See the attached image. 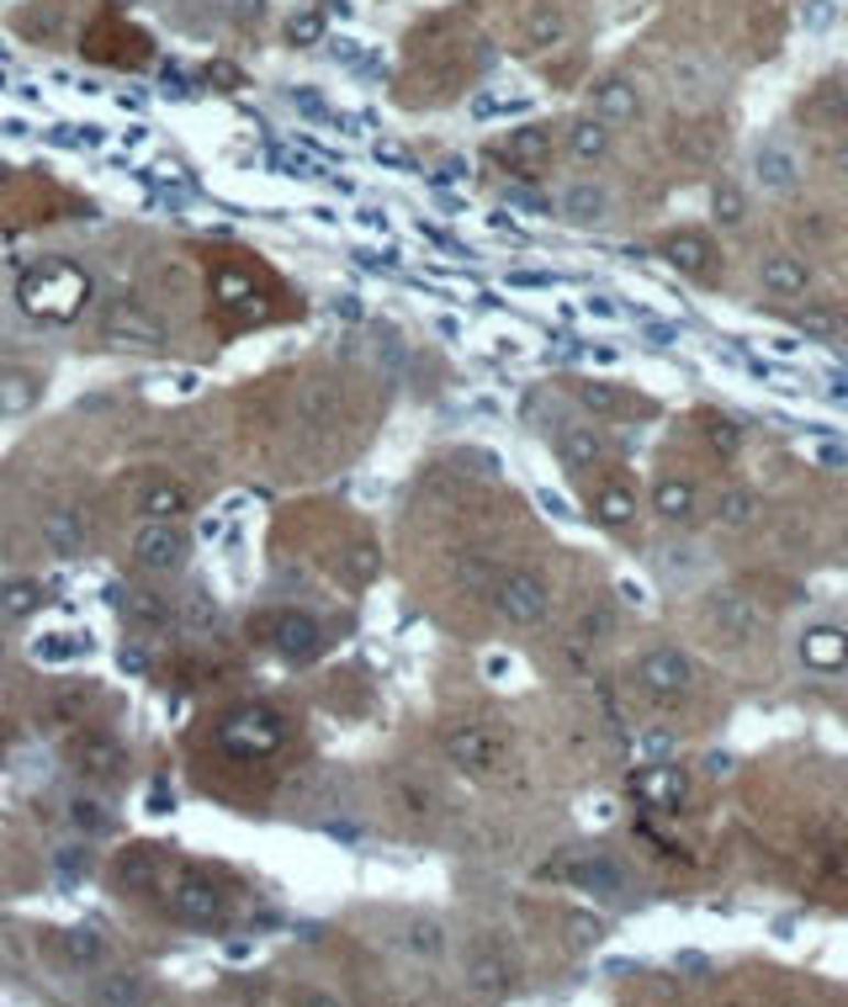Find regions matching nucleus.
I'll return each mask as SVG.
<instances>
[{
    "mask_svg": "<svg viewBox=\"0 0 848 1007\" xmlns=\"http://www.w3.org/2000/svg\"><path fill=\"white\" fill-rule=\"evenodd\" d=\"M711 217H716L722 228H743V223H748V197H743V186L737 181L711 186Z\"/></svg>",
    "mask_w": 848,
    "mask_h": 1007,
    "instance_id": "33",
    "label": "nucleus"
},
{
    "mask_svg": "<svg viewBox=\"0 0 848 1007\" xmlns=\"http://www.w3.org/2000/svg\"><path fill=\"white\" fill-rule=\"evenodd\" d=\"M700 568H705V551H700L695 541H679V547L658 551V573H663L668 583H690Z\"/></svg>",
    "mask_w": 848,
    "mask_h": 1007,
    "instance_id": "32",
    "label": "nucleus"
},
{
    "mask_svg": "<svg viewBox=\"0 0 848 1007\" xmlns=\"http://www.w3.org/2000/svg\"><path fill=\"white\" fill-rule=\"evenodd\" d=\"M705 626L727 647H754L769 631V615L758 611V600L743 594V589H711L705 594Z\"/></svg>",
    "mask_w": 848,
    "mask_h": 1007,
    "instance_id": "5",
    "label": "nucleus"
},
{
    "mask_svg": "<svg viewBox=\"0 0 848 1007\" xmlns=\"http://www.w3.org/2000/svg\"><path fill=\"white\" fill-rule=\"evenodd\" d=\"M493 611L504 615L510 626L531 631V626H542L546 615H551V589H546V579L542 573H531V568H504V573L493 579Z\"/></svg>",
    "mask_w": 848,
    "mask_h": 1007,
    "instance_id": "4",
    "label": "nucleus"
},
{
    "mask_svg": "<svg viewBox=\"0 0 848 1007\" xmlns=\"http://www.w3.org/2000/svg\"><path fill=\"white\" fill-rule=\"evenodd\" d=\"M64 759H69L75 774H86V780H122V769H127V748H122L112 732L86 727V732H75L69 742H64Z\"/></svg>",
    "mask_w": 848,
    "mask_h": 1007,
    "instance_id": "8",
    "label": "nucleus"
},
{
    "mask_svg": "<svg viewBox=\"0 0 848 1007\" xmlns=\"http://www.w3.org/2000/svg\"><path fill=\"white\" fill-rule=\"evenodd\" d=\"M101 329L107 339H118V345H138V350H159V345H170V329H165V318L144 303H112L107 307V318H101Z\"/></svg>",
    "mask_w": 848,
    "mask_h": 1007,
    "instance_id": "11",
    "label": "nucleus"
},
{
    "mask_svg": "<svg viewBox=\"0 0 848 1007\" xmlns=\"http://www.w3.org/2000/svg\"><path fill=\"white\" fill-rule=\"evenodd\" d=\"M446 759H451L461 774H493L499 759H504V732H499L493 721L451 727V732H446Z\"/></svg>",
    "mask_w": 848,
    "mask_h": 1007,
    "instance_id": "7",
    "label": "nucleus"
},
{
    "mask_svg": "<svg viewBox=\"0 0 848 1007\" xmlns=\"http://www.w3.org/2000/svg\"><path fill=\"white\" fill-rule=\"evenodd\" d=\"M170 913H176V922H186V928H217L223 913H228V896H223L208 875H191V870H186L181 881L170 885Z\"/></svg>",
    "mask_w": 848,
    "mask_h": 1007,
    "instance_id": "10",
    "label": "nucleus"
},
{
    "mask_svg": "<svg viewBox=\"0 0 848 1007\" xmlns=\"http://www.w3.org/2000/svg\"><path fill=\"white\" fill-rule=\"evenodd\" d=\"M758 281H763V292L769 298H806V287H812V271H806V260L801 255H790V249H774V255H763L758 260Z\"/></svg>",
    "mask_w": 848,
    "mask_h": 1007,
    "instance_id": "16",
    "label": "nucleus"
},
{
    "mask_svg": "<svg viewBox=\"0 0 848 1007\" xmlns=\"http://www.w3.org/2000/svg\"><path fill=\"white\" fill-rule=\"evenodd\" d=\"M668 753H673V732H663V727H658V732H647L641 742H636V759H641V763H658V759H668Z\"/></svg>",
    "mask_w": 848,
    "mask_h": 1007,
    "instance_id": "45",
    "label": "nucleus"
},
{
    "mask_svg": "<svg viewBox=\"0 0 848 1007\" xmlns=\"http://www.w3.org/2000/svg\"><path fill=\"white\" fill-rule=\"evenodd\" d=\"M446 944H451V933H446V922L440 917H409V928H403V949L409 954H420V960H440L446 954Z\"/></svg>",
    "mask_w": 848,
    "mask_h": 1007,
    "instance_id": "30",
    "label": "nucleus"
},
{
    "mask_svg": "<svg viewBox=\"0 0 848 1007\" xmlns=\"http://www.w3.org/2000/svg\"><path fill=\"white\" fill-rule=\"evenodd\" d=\"M795 652H801V663H806L812 673H827V679L848 673V631L844 626H833V620L806 626L801 641H795Z\"/></svg>",
    "mask_w": 848,
    "mask_h": 1007,
    "instance_id": "12",
    "label": "nucleus"
},
{
    "mask_svg": "<svg viewBox=\"0 0 848 1007\" xmlns=\"http://www.w3.org/2000/svg\"><path fill=\"white\" fill-rule=\"evenodd\" d=\"M732 769H737L732 753H705V759H700V774H705V780H732Z\"/></svg>",
    "mask_w": 848,
    "mask_h": 1007,
    "instance_id": "47",
    "label": "nucleus"
},
{
    "mask_svg": "<svg viewBox=\"0 0 848 1007\" xmlns=\"http://www.w3.org/2000/svg\"><path fill=\"white\" fill-rule=\"evenodd\" d=\"M838 16V0H806L801 5V32H827Z\"/></svg>",
    "mask_w": 848,
    "mask_h": 1007,
    "instance_id": "44",
    "label": "nucleus"
},
{
    "mask_svg": "<svg viewBox=\"0 0 848 1007\" xmlns=\"http://www.w3.org/2000/svg\"><path fill=\"white\" fill-rule=\"evenodd\" d=\"M5 748H11V732H5V727H0V753H5Z\"/></svg>",
    "mask_w": 848,
    "mask_h": 1007,
    "instance_id": "51",
    "label": "nucleus"
},
{
    "mask_svg": "<svg viewBox=\"0 0 848 1007\" xmlns=\"http://www.w3.org/2000/svg\"><path fill=\"white\" fill-rule=\"evenodd\" d=\"M663 260L673 266V271L684 276H711V260H716V249H711V239L705 234H668L663 239Z\"/></svg>",
    "mask_w": 848,
    "mask_h": 1007,
    "instance_id": "26",
    "label": "nucleus"
},
{
    "mask_svg": "<svg viewBox=\"0 0 848 1007\" xmlns=\"http://www.w3.org/2000/svg\"><path fill=\"white\" fill-rule=\"evenodd\" d=\"M5 652H11V647H5V631H0V663H5Z\"/></svg>",
    "mask_w": 848,
    "mask_h": 1007,
    "instance_id": "52",
    "label": "nucleus"
},
{
    "mask_svg": "<svg viewBox=\"0 0 848 1007\" xmlns=\"http://www.w3.org/2000/svg\"><path fill=\"white\" fill-rule=\"evenodd\" d=\"M96 997H101V1003H144L149 986H144V976H112V986H101Z\"/></svg>",
    "mask_w": 848,
    "mask_h": 1007,
    "instance_id": "42",
    "label": "nucleus"
},
{
    "mask_svg": "<svg viewBox=\"0 0 848 1007\" xmlns=\"http://www.w3.org/2000/svg\"><path fill=\"white\" fill-rule=\"evenodd\" d=\"M557 457L568 467H578V472H589V467L605 461V440H600V429L589 425H562L557 429Z\"/></svg>",
    "mask_w": 848,
    "mask_h": 1007,
    "instance_id": "28",
    "label": "nucleus"
},
{
    "mask_svg": "<svg viewBox=\"0 0 848 1007\" xmlns=\"http://www.w3.org/2000/svg\"><path fill=\"white\" fill-rule=\"evenodd\" d=\"M54 960L64 971H101L107 965V944L96 939L91 928H69V933H54Z\"/></svg>",
    "mask_w": 848,
    "mask_h": 1007,
    "instance_id": "21",
    "label": "nucleus"
},
{
    "mask_svg": "<svg viewBox=\"0 0 848 1007\" xmlns=\"http://www.w3.org/2000/svg\"><path fill=\"white\" fill-rule=\"evenodd\" d=\"M568 933H573V944H600V939H605V922H600V917H589V913H578L573 922H568Z\"/></svg>",
    "mask_w": 848,
    "mask_h": 1007,
    "instance_id": "46",
    "label": "nucleus"
},
{
    "mask_svg": "<svg viewBox=\"0 0 848 1007\" xmlns=\"http://www.w3.org/2000/svg\"><path fill=\"white\" fill-rule=\"evenodd\" d=\"M271 647L287 658V663H308V658H319V647H324V631H319V620L303 611H281L271 620Z\"/></svg>",
    "mask_w": 848,
    "mask_h": 1007,
    "instance_id": "13",
    "label": "nucleus"
},
{
    "mask_svg": "<svg viewBox=\"0 0 848 1007\" xmlns=\"http://www.w3.org/2000/svg\"><path fill=\"white\" fill-rule=\"evenodd\" d=\"M636 795H641L647 806H658V812H679V806L690 801V774H684V769H673L668 759L641 763V774H636Z\"/></svg>",
    "mask_w": 848,
    "mask_h": 1007,
    "instance_id": "15",
    "label": "nucleus"
},
{
    "mask_svg": "<svg viewBox=\"0 0 848 1007\" xmlns=\"http://www.w3.org/2000/svg\"><path fill=\"white\" fill-rule=\"evenodd\" d=\"M287 43H292V48L324 43V11H298V16H287Z\"/></svg>",
    "mask_w": 848,
    "mask_h": 1007,
    "instance_id": "36",
    "label": "nucleus"
},
{
    "mask_svg": "<svg viewBox=\"0 0 848 1007\" xmlns=\"http://www.w3.org/2000/svg\"><path fill=\"white\" fill-rule=\"evenodd\" d=\"M594 515H600V525H610V530H626L636 519V493L626 489V483H605V489L594 493Z\"/></svg>",
    "mask_w": 848,
    "mask_h": 1007,
    "instance_id": "31",
    "label": "nucleus"
},
{
    "mask_svg": "<svg viewBox=\"0 0 848 1007\" xmlns=\"http://www.w3.org/2000/svg\"><path fill=\"white\" fill-rule=\"evenodd\" d=\"M557 213L568 217L573 228H600V223L610 217V191L600 181L562 186V197H557Z\"/></svg>",
    "mask_w": 848,
    "mask_h": 1007,
    "instance_id": "17",
    "label": "nucleus"
},
{
    "mask_svg": "<svg viewBox=\"0 0 848 1007\" xmlns=\"http://www.w3.org/2000/svg\"><path fill=\"white\" fill-rule=\"evenodd\" d=\"M838 557L848 562V525H844V536H838Z\"/></svg>",
    "mask_w": 848,
    "mask_h": 1007,
    "instance_id": "50",
    "label": "nucleus"
},
{
    "mask_svg": "<svg viewBox=\"0 0 848 1007\" xmlns=\"http://www.w3.org/2000/svg\"><path fill=\"white\" fill-rule=\"evenodd\" d=\"M43 398V377L27 367H0V419H16L27 414L32 403Z\"/></svg>",
    "mask_w": 848,
    "mask_h": 1007,
    "instance_id": "25",
    "label": "nucleus"
},
{
    "mask_svg": "<svg viewBox=\"0 0 848 1007\" xmlns=\"http://www.w3.org/2000/svg\"><path fill=\"white\" fill-rule=\"evenodd\" d=\"M37 600H43V589H37L32 579H16V583H5V589H0V611L5 615H32L37 611Z\"/></svg>",
    "mask_w": 848,
    "mask_h": 1007,
    "instance_id": "37",
    "label": "nucleus"
},
{
    "mask_svg": "<svg viewBox=\"0 0 848 1007\" xmlns=\"http://www.w3.org/2000/svg\"><path fill=\"white\" fill-rule=\"evenodd\" d=\"M499 159L515 165V170H536L551 159V127H515L504 144H499Z\"/></svg>",
    "mask_w": 848,
    "mask_h": 1007,
    "instance_id": "24",
    "label": "nucleus"
},
{
    "mask_svg": "<svg viewBox=\"0 0 848 1007\" xmlns=\"http://www.w3.org/2000/svg\"><path fill=\"white\" fill-rule=\"evenodd\" d=\"M536 499H542V510H551V515H557V519H568V515H573V510H568V499H562V493H551V489H542V493H536Z\"/></svg>",
    "mask_w": 848,
    "mask_h": 1007,
    "instance_id": "49",
    "label": "nucleus"
},
{
    "mask_svg": "<svg viewBox=\"0 0 848 1007\" xmlns=\"http://www.w3.org/2000/svg\"><path fill=\"white\" fill-rule=\"evenodd\" d=\"M43 547L54 551V557H80V551L91 547V519L86 510H75V504H54L48 515H43Z\"/></svg>",
    "mask_w": 848,
    "mask_h": 1007,
    "instance_id": "14",
    "label": "nucleus"
},
{
    "mask_svg": "<svg viewBox=\"0 0 848 1007\" xmlns=\"http://www.w3.org/2000/svg\"><path fill=\"white\" fill-rule=\"evenodd\" d=\"M16 303L37 324H69L91 303V276L80 266H69V260H37L16 281Z\"/></svg>",
    "mask_w": 848,
    "mask_h": 1007,
    "instance_id": "1",
    "label": "nucleus"
},
{
    "mask_svg": "<svg viewBox=\"0 0 848 1007\" xmlns=\"http://www.w3.org/2000/svg\"><path fill=\"white\" fill-rule=\"evenodd\" d=\"M118 611L133 615L138 626H165L170 620V605L159 594H127V589H118Z\"/></svg>",
    "mask_w": 848,
    "mask_h": 1007,
    "instance_id": "34",
    "label": "nucleus"
},
{
    "mask_svg": "<svg viewBox=\"0 0 848 1007\" xmlns=\"http://www.w3.org/2000/svg\"><path fill=\"white\" fill-rule=\"evenodd\" d=\"M812 457L827 467H848V446H812Z\"/></svg>",
    "mask_w": 848,
    "mask_h": 1007,
    "instance_id": "48",
    "label": "nucleus"
},
{
    "mask_svg": "<svg viewBox=\"0 0 848 1007\" xmlns=\"http://www.w3.org/2000/svg\"><path fill=\"white\" fill-rule=\"evenodd\" d=\"M217 742H223L228 759H271L276 748L287 742V721L276 716L271 705H239V711L223 716Z\"/></svg>",
    "mask_w": 848,
    "mask_h": 1007,
    "instance_id": "3",
    "label": "nucleus"
},
{
    "mask_svg": "<svg viewBox=\"0 0 848 1007\" xmlns=\"http://www.w3.org/2000/svg\"><path fill=\"white\" fill-rule=\"evenodd\" d=\"M568 881H573L578 891H594V896H626V870L605 854L578 859L573 870H568Z\"/></svg>",
    "mask_w": 848,
    "mask_h": 1007,
    "instance_id": "27",
    "label": "nucleus"
},
{
    "mask_svg": "<svg viewBox=\"0 0 848 1007\" xmlns=\"http://www.w3.org/2000/svg\"><path fill=\"white\" fill-rule=\"evenodd\" d=\"M652 515L663 519V525H690L700 515V489L690 478H679V472H668L652 483Z\"/></svg>",
    "mask_w": 848,
    "mask_h": 1007,
    "instance_id": "19",
    "label": "nucleus"
},
{
    "mask_svg": "<svg viewBox=\"0 0 848 1007\" xmlns=\"http://www.w3.org/2000/svg\"><path fill=\"white\" fill-rule=\"evenodd\" d=\"M594 118H605L610 127L636 123V118H641V91H636V80H626V75H605V80L594 86Z\"/></svg>",
    "mask_w": 848,
    "mask_h": 1007,
    "instance_id": "20",
    "label": "nucleus"
},
{
    "mask_svg": "<svg viewBox=\"0 0 848 1007\" xmlns=\"http://www.w3.org/2000/svg\"><path fill=\"white\" fill-rule=\"evenodd\" d=\"M154 864H159V859H154V849H133V854L118 864V875L127 885H154Z\"/></svg>",
    "mask_w": 848,
    "mask_h": 1007,
    "instance_id": "40",
    "label": "nucleus"
},
{
    "mask_svg": "<svg viewBox=\"0 0 848 1007\" xmlns=\"http://www.w3.org/2000/svg\"><path fill=\"white\" fill-rule=\"evenodd\" d=\"M758 515H763V504H758V493H754V489H722L716 510H711L716 530H727V536H743V530H754Z\"/></svg>",
    "mask_w": 848,
    "mask_h": 1007,
    "instance_id": "23",
    "label": "nucleus"
},
{
    "mask_svg": "<svg viewBox=\"0 0 848 1007\" xmlns=\"http://www.w3.org/2000/svg\"><path fill=\"white\" fill-rule=\"evenodd\" d=\"M578 403L589 409V414H621V393L610 388V382H578Z\"/></svg>",
    "mask_w": 848,
    "mask_h": 1007,
    "instance_id": "39",
    "label": "nucleus"
},
{
    "mask_svg": "<svg viewBox=\"0 0 848 1007\" xmlns=\"http://www.w3.org/2000/svg\"><path fill=\"white\" fill-rule=\"evenodd\" d=\"M133 562L149 573H176L186 562V530L181 519H144L133 530Z\"/></svg>",
    "mask_w": 848,
    "mask_h": 1007,
    "instance_id": "9",
    "label": "nucleus"
},
{
    "mask_svg": "<svg viewBox=\"0 0 848 1007\" xmlns=\"http://www.w3.org/2000/svg\"><path fill=\"white\" fill-rule=\"evenodd\" d=\"M754 181L763 197H790L795 186L806 181V159H801V149L790 144L785 133L763 138L754 149Z\"/></svg>",
    "mask_w": 848,
    "mask_h": 1007,
    "instance_id": "6",
    "label": "nucleus"
},
{
    "mask_svg": "<svg viewBox=\"0 0 848 1007\" xmlns=\"http://www.w3.org/2000/svg\"><path fill=\"white\" fill-rule=\"evenodd\" d=\"M610 144H615V133H610V123L605 118H594V112L568 127V154H573L578 165H600L610 154Z\"/></svg>",
    "mask_w": 848,
    "mask_h": 1007,
    "instance_id": "29",
    "label": "nucleus"
},
{
    "mask_svg": "<svg viewBox=\"0 0 848 1007\" xmlns=\"http://www.w3.org/2000/svg\"><path fill=\"white\" fill-rule=\"evenodd\" d=\"M69 823L86 827V832H107V827H112V812H107L101 801H91V795H75V801H69Z\"/></svg>",
    "mask_w": 848,
    "mask_h": 1007,
    "instance_id": "38",
    "label": "nucleus"
},
{
    "mask_svg": "<svg viewBox=\"0 0 848 1007\" xmlns=\"http://www.w3.org/2000/svg\"><path fill=\"white\" fill-rule=\"evenodd\" d=\"M186 489L176 483V478H165V472H149L144 483H138V493H133V510L144 519H181L186 515Z\"/></svg>",
    "mask_w": 848,
    "mask_h": 1007,
    "instance_id": "18",
    "label": "nucleus"
},
{
    "mask_svg": "<svg viewBox=\"0 0 848 1007\" xmlns=\"http://www.w3.org/2000/svg\"><path fill=\"white\" fill-rule=\"evenodd\" d=\"M467 986H472L478 997H504V992L515 986V971H510L488 944H472V954H467Z\"/></svg>",
    "mask_w": 848,
    "mask_h": 1007,
    "instance_id": "22",
    "label": "nucleus"
},
{
    "mask_svg": "<svg viewBox=\"0 0 848 1007\" xmlns=\"http://www.w3.org/2000/svg\"><path fill=\"white\" fill-rule=\"evenodd\" d=\"M695 658L684 652V647H673V641H658V647H647L641 658H636V684H641V695L652 705H684L695 695Z\"/></svg>",
    "mask_w": 848,
    "mask_h": 1007,
    "instance_id": "2",
    "label": "nucleus"
},
{
    "mask_svg": "<svg viewBox=\"0 0 848 1007\" xmlns=\"http://www.w3.org/2000/svg\"><path fill=\"white\" fill-rule=\"evenodd\" d=\"M531 48H551V43H562V32H568V22L557 16V11H542V16H531Z\"/></svg>",
    "mask_w": 848,
    "mask_h": 1007,
    "instance_id": "41",
    "label": "nucleus"
},
{
    "mask_svg": "<svg viewBox=\"0 0 848 1007\" xmlns=\"http://www.w3.org/2000/svg\"><path fill=\"white\" fill-rule=\"evenodd\" d=\"M790 228H795V239H806V245H827V239H833V223H827V213H801Z\"/></svg>",
    "mask_w": 848,
    "mask_h": 1007,
    "instance_id": "43",
    "label": "nucleus"
},
{
    "mask_svg": "<svg viewBox=\"0 0 848 1007\" xmlns=\"http://www.w3.org/2000/svg\"><path fill=\"white\" fill-rule=\"evenodd\" d=\"M705 440H711V451H716L722 461H732L737 451H743V425L716 414V419H705Z\"/></svg>",
    "mask_w": 848,
    "mask_h": 1007,
    "instance_id": "35",
    "label": "nucleus"
}]
</instances>
